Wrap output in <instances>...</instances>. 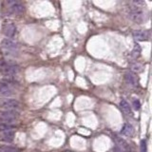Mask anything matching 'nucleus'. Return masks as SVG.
<instances>
[{
    "instance_id": "1",
    "label": "nucleus",
    "mask_w": 152,
    "mask_h": 152,
    "mask_svg": "<svg viewBox=\"0 0 152 152\" xmlns=\"http://www.w3.org/2000/svg\"><path fill=\"white\" fill-rule=\"evenodd\" d=\"M143 4H144V2L142 1H134L133 5L129 6V16L130 17L131 20H133L134 22L138 24L144 22L145 17V11L141 7V5Z\"/></svg>"
},
{
    "instance_id": "2",
    "label": "nucleus",
    "mask_w": 152,
    "mask_h": 152,
    "mask_svg": "<svg viewBox=\"0 0 152 152\" xmlns=\"http://www.w3.org/2000/svg\"><path fill=\"white\" fill-rule=\"evenodd\" d=\"M19 118V113L15 110H4L0 111V121L3 124H11Z\"/></svg>"
},
{
    "instance_id": "3",
    "label": "nucleus",
    "mask_w": 152,
    "mask_h": 152,
    "mask_svg": "<svg viewBox=\"0 0 152 152\" xmlns=\"http://www.w3.org/2000/svg\"><path fill=\"white\" fill-rule=\"evenodd\" d=\"M21 103L15 99H1L0 100V108H4L5 110H16L21 108Z\"/></svg>"
},
{
    "instance_id": "4",
    "label": "nucleus",
    "mask_w": 152,
    "mask_h": 152,
    "mask_svg": "<svg viewBox=\"0 0 152 152\" xmlns=\"http://www.w3.org/2000/svg\"><path fill=\"white\" fill-rule=\"evenodd\" d=\"M2 32L9 39V38H11L14 36V34L16 32V27L13 21L7 19L2 24Z\"/></svg>"
},
{
    "instance_id": "5",
    "label": "nucleus",
    "mask_w": 152,
    "mask_h": 152,
    "mask_svg": "<svg viewBox=\"0 0 152 152\" xmlns=\"http://www.w3.org/2000/svg\"><path fill=\"white\" fill-rule=\"evenodd\" d=\"M1 45L6 52H16L17 50H18V45L15 43L14 41L8 39V38H5V39L2 40Z\"/></svg>"
},
{
    "instance_id": "6",
    "label": "nucleus",
    "mask_w": 152,
    "mask_h": 152,
    "mask_svg": "<svg viewBox=\"0 0 152 152\" xmlns=\"http://www.w3.org/2000/svg\"><path fill=\"white\" fill-rule=\"evenodd\" d=\"M14 93L13 88L11 86L10 82H0V95L10 97Z\"/></svg>"
},
{
    "instance_id": "7",
    "label": "nucleus",
    "mask_w": 152,
    "mask_h": 152,
    "mask_svg": "<svg viewBox=\"0 0 152 152\" xmlns=\"http://www.w3.org/2000/svg\"><path fill=\"white\" fill-rule=\"evenodd\" d=\"M20 71V68L19 66H17L15 64H11V63H8L7 67L5 68V70L2 71V73L4 74L5 76L8 77H13L14 75H16Z\"/></svg>"
},
{
    "instance_id": "8",
    "label": "nucleus",
    "mask_w": 152,
    "mask_h": 152,
    "mask_svg": "<svg viewBox=\"0 0 152 152\" xmlns=\"http://www.w3.org/2000/svg\"><path fill=\"white\" fill-rule=\"evenodd\" d=\"M113 140L115 141L116 145H118V149H120L122 152H129L130 151V148H129V144L125 141L124 139H122L121 137H118V136H114L113 137Z\"/></svg>"
},
{
    "instance_id": "9",
    "label": "nucleus",
    "mask_w": 152,
    "mask_h": 152,
    "mask_svg": "<svg viewBox=\"0 0 152 152\" xmlns=\"http://www.w3.org/2000/svg\"><path fill=\"white\" fill-rule=\"evenodd\" d=\"M125 79H126V82L131 87H136L138 85V78H137L136 74L132 71H127L125 74Z\"/></svg>"
},
{
    "instance_id": "10",
    "label": "nucleus",
    "mask_w": 152,
    "mask_h": 152,
    "mask_svg": "<svg viewBox=\"0 0 152 152\" xmlns=\"http://www.w3.org/2000/svg\"><path fill=\"white\" fill-rule=\"evenodd\" d=\"M132 36L137 41H145L148 38V33L142 29H136L132 32Z\"/></svg>"
},
{
    "instance_id": "11",
    "label": "nucleus",
    "mask_w": 152,
    "mask_h": 152,
    "mask_svg": "<svg viewBox=\"0 0 152 152\" xmlns=\"http://www.w3.org/2000/svg\"><path fill=\"white\" fill-rule=\"evenodd\" d=\"M10 11L13 14H21L24 13V7L18 2H11V5L10 6Z\"/></svg>"
},
{
    "instance_id": "12",
    "label": "nucleus",
    "mask_w": 152,
    "mask_h": 152,
    "mask_svg": "<svg viewBox=\"0 0 152 152\" xmlns=\"http://www.w3.org/2000/svg\"><path fill=\"white\" fill-rule=\"evenodd\" d=\"M13 139H14V133L11 130L4 131L2 133V135L0 136V141L5 143H11L13 141Z\"/></svg>"
},
{
    "instance_id": "13",
    "label": "nucleus",
    "mask_w": 152,
    "mask_h": 152,
    "mask_svg": "<svg viewBox=\"0 0 152 152\" xmlns=\"http://www.w3.org/2000/svg\"><path fill=\"white\" fill-rule=\"evenodd\" d=\"M120 108L122 109V111H123L125 114L127 116H132V110H131V108L129 106V104L127 102L125 99H122L121 102H120Z\"/></svg>"
},
{
    "instance_id": "14",
    "label": "nucleus",
    "mask_w": 152,
    "mask_h": 152,
    "mask_svg": "<svg viewBox=\"0 0 152 152\" xmlns=\"http://www.w3.org/2000/svg\"><path fill=\"white\" fill-rule=\"evenodd\" d=\"M121 133L123 134L124 136H127V137L133 136V134H134V127L131 126V125H129V124L124 125L123 129H122V130H121Z\"/></svg>"
},
{
    "instance_id": "15",
    "label": "nucleus",
    "mask_w": 152,
    "mask_h": 152,
    "mask_svg": "<svg viewBox=\"0 0 152 152\" xmlns=\"http://www.w3.org/2000/svg\"><path fill=\"white\" fill-rule=\"evenodd\" d=\"M141 52H142V49L140 47V45L135 44V46H134L132 50V52H131V57L133 59H137L140 56V54H141Z\"/></svg>"
},
{
    "instance_id": "16",
    "label": "nucleus",
    "mask_w": 152,
    "mask_h": 152,
    "mask_svg": "<svg viewBox=\"0 0 152 152\" xmlns=\"http://www.w3.org/2000/svg\"><path fill=\"white\" fill-rule=\"evenodd\" d=\"M0 152H19L14 147H9V145H0Z\"/></svg>"
},
{
    "instance_id": "17",
    "label": "nucleus",
    "mask_w": 152,
    "mask_h": 152,
    "mask_svg": "<svg viewBox=\"0 0 152 152\" xmlns=\"http://www.w3.org/2000/svg\"><path fill=\"white\" fill-rule=\"evenodd\" d=\"M131 70H132L133 71H135V72H141V71L143 70V66L139 63H134L131 65Z\"/></svg>"
},
{
    "instance_id": "18",
    "label": "nucleus",
    "mask_w": 152,
    "mask_h": 152,
    "mask_svg": "<svg viewBox=\"0 0 152 152\" xmlns=\"http://www.w3.org/2000/svg\"><path fill=\"white\" fill-rule=\"evenodd\" d=\"M13 129V127L10 126V125H7V124H0V130L1 131H9Z\"/></svg>"
},
{
    "instance_id": "19",
    "label": "nucleus",
    "mask_w": 152,
    "mask_h": 152,
    "mask_svg": "<svg viewBox=\"0 0 152 152\" xmlns=\"http://www.w3.org/2000/svg\"><path fill=\"white\" fill-rule=\"evenodd\" d=\"M132 106L135 110H139L140 108H141V103H140V101L139 100H133Z\"/></svg>"
},
{
    "instance_id": "20",
    "label": "nucleus",
    "mask_w": 152,
    "mask_h": 152,
    "mask_svg": "<svg viewBox=\"0 0 152 152\" xmlns=\"http://www.w3.org/2000/svg\"><path fill=\"white\" fill-rule=\"evenodd\" d=\"M141 152H147V147L145 140H142L141 141Z\"/></svg>"
}]
</instances>
